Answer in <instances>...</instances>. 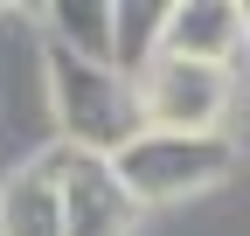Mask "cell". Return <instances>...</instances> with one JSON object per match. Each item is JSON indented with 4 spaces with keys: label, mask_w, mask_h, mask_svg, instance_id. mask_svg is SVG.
<instances>
[{
    "label": "cell",
    "mask_w": 250,
    "mask_h": 236,
    "mask_svg": "<svg viewBox=\"0 0 250 236\" xmlns=\"http://www.w3.org/2000/svg\"><path fill=\"white\" fill-rule=\"evenodd\" d=\"M49 104H56L62 146L90 153V160H118L146 132L139 83L125 70H111V63H83L70 49H49Z\"/></svg>",
    "instance_id": "1"
},
{
    "label": "cell",
    "mask_w": 250,
    "mask_h": 236,
    "mask_svg": "<svg viewBox=\"0 0 250 236\" xmlns=\"http://www.w3.org/2000/svg\"><path fill=\"white\" fill-rule=\"evenodd\" d=\"M229 167H236L229 132H153V125L111 160L118 188L132 195L139 209H153V201H181V195H202V188L223 181Z\"/></svg>",
    "instance_id": "2"
},
{
    "label": "cell",
    "mask_w": 250,
    "mask_h": 236,
    "mask_svg": "<svg viewBox=\"0 0 250 236\" xmlns=\"http://www.w3.org/2000/svg\"><path fill=\"white\" fill-rule=\"evenodd\" d=\"M132 83H139V111L153 132H215L229 111V70H208V63L160 56Z\"/></svg>",
    "instance_id": "3"
},
{
    "label": "cell",
    "mask_w": 250,
    "mask_h": 236,
    "mask_svg": "<svg viewBox=\"0 0 250 236\" xmlns=\"http://www.w3.org/2000/svg\"><path fill=\"white\" fill-rule=\"evenodd\" d=\"M42 167L56 174V195H62V236H132L139 201L118 188L111 160H90V153H70V146H49Z\"/></svg>",
    "instance_id": "4"
},
{
    "label": "cell",
    "mask_w": 250,
    "mask_h": 236,
    "mask_svg": "<svg viewBox=\"0 0 250 236\" xmlns=\"http://www.w3.org/2000/svg\"><path fill=\"white\" fill-rule=\"evenodd\" d=\"M160 56L229 70L236 56H243V7H229V0H181V7H167Z\"/></svg>",
    "instance_id": "5"
},
{
    "label": "cell",
    "mask_w": 250,
    "mask_h": 236,
    "mask_svg": "<svg viewBox=\"0 0 250 236\" xmlns=\"http://www.w3.org/2000/svg\"><path fill=\"white\" fill-rule=\"evenodd\" d=\"M0 236H62V195L42 160H28L0 188Z\"/></svg>",
    "instance_id": "6"
},
{
    "label": "cell",
    "mask_w": 250,
    "mask_h": 236,
    "mask_svg": "<svg viewBox=\"0 0 250 236\" xmlns=\"http://www.w3.org/2000/svg\"><path fill=\"white\" fill-rule=\"evenodd\" d=\"M160 35H167V0H111V70L125 77L153 70Z\"/></svg>",
    "instance_id": "7"
},
{
    "label": "cell",
    "mask_w": 250,
    "mask_h": 236,
    "mask_svg": "<svg viewBox=\"0 0 250 236\" xmlns=\"http://www.w3.org/2000/svg\"><path fill=\"white\" fill-rule=\"evenodd\" d=\"M49 49H70L83 63H111V0H56Z\"/></svg>",
    "instance_id": "8"
},
{
    "label": "cell",
    "mask_w": 250,
    "mask_h": 236,
    "mask_svg": "<svg viewBox=\"0 0 250 236\" xmlns=\"http://www.w3.org/2000/svg\"><path fill=\"white\" fill-rule=\"evenodd\" d=\"M243 49H250V0H243Z\"/></svg>",
    "instance_id": "9"
}]
</instances>
